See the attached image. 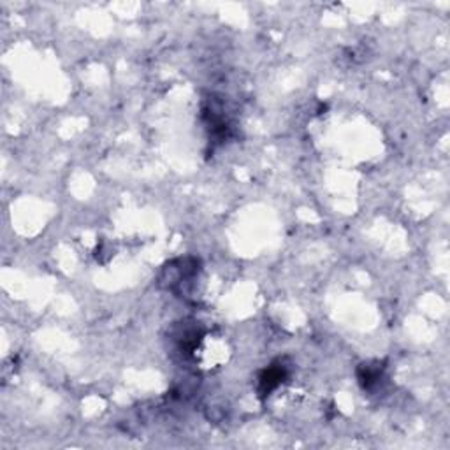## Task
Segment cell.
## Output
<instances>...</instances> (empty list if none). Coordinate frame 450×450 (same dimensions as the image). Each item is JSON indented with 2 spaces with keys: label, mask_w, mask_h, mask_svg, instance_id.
Returning a JSON list of instances; mask_svg holds the SVG:
<instances>
[{
  "label": "cell",
  "mask_w": 450,
  "mask_h": 450,
  "mask_svg": "<svg viewBox=\"0 0 450 450\" xmlns=\"http://www.w3.org/2000/svg\"><path fill=\"white\" fill-rule=\"evenodd\" d=\"M287 377V368L282 363L273 364L267 370L262 371V375L259 377V391L260 396H269V392L275 391L280 384L283 382V378Z\"/></svg>",
  "instance_id": "6da1fadb"
}]
</instances>
